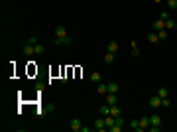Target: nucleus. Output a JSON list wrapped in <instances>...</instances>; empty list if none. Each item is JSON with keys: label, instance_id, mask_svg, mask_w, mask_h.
I'll return each instance as SVG.
<instances>
[{"label": "nucleus", "instance_id": "1", "mask_svg": "<svg viewBox=\"0 0 177 132\" xmlns=\"http://www.w3.org/2000/svg\"><path fill=\"white\" fill-rule=\"evenodd\" d=\"M73 44V40H71V36H65V38H53V45H71Z\"/></svg>", "mask_w": 177, "mask_h": 132}, {"label": "nucleus", "instance_id": "2", "mask_svg": "<svg viewBox=\"0 0 177 132\" xmlns=\"http://www.w3.org/2000/svg\"><path fill=\"white\" fill-rule=\"evenodd\" d=\"M148 104H150V109H159L162 107V99L158 97V95H154V97H150V101H148Z\"/></svg>", "mask_w": 177, "mask_h": 132}, {"label": "nucleus", "instance_id": "3", "mask_svg": "<svg viewBox=\"0 0 177 132\" xmlns=\"http://www.w3.org/2000/svg\"><path fill=\"white\" fill-rule=\"evenodd\" d=\"M69 128H71L73 132H81V128H83V122L79 118H71V122H69Z\"/></svg>", "mask_w": 177, "mask_h": 132}, {"label": "nucleus", "instance_id": "4", "mask_svg": "<svg viewBox=\"0 0 177 132\" xmlns=\"http://www.w3.org/2000/svg\"><path fill=\"white\" fill-rule=\"evenodd\" d=\"M93 130H106V122H104V117H99L93 124Z\"/></svg>", "mask_w": 177, "mask_h": 132}, {"label": "nucleus", "instance_id": "5", "mask_svg": "<svg viewBox=\"0 0 177 132\" xmlns=\"http://www.w3.org/2000/svg\"><path fill=\"white\" fill-rule=\"evenodd\" d=\"M24 53L28 57L36 55V44H24Z\"/></svg>", "mask_w": 177, "mask_h": 132}, {"label": "nucleus", "instance_id": "6", "mask_svg": "<svg viewBox=\"0 0 177 132\" xmlns=\"http://www.w3.org/2000/svg\"><path fill=\"white\" fill-rule=\"evenodd\" d=\"M150 126H162V117L159 114H150Z\"/></svg>", "mask_w": 177, "mask_h": 132}, {"label": "nucleus", "instance_id": "7", "mask_svg": "<svg viewBox=\"0 0 177 132\" xmlns=\"http://www.w3.org/2000/svg\"><path fill=\"white\" fill-rule=\"evenodd\" d=\"M96 93L99 95H108V83H96Z\"/></svg>", "mask_w": 177, "mask_h": 132}, {"label": "nucleus", "instance_id": "8", "mask_svg": "<svg viewBox=\"0 0 177 132\" xmlns=\"http://www.w3.org/2000/svg\"><path fill=\"white\" fill-rule=\"evenodd\" d=\"M55 36H57V38H65V36H69V34H67V28L59 24L57 28H55Z\"/></svg>", "mask_w": 177, "mask_h": 132}, {"label": "nucleus", "instance_id": "9", "mask_svg": "<svg viewBox=\"0 0 177 132\" xmlns=\"http://www.w3.org/2000/svg\"><path fill=\"white\" fill-rule=\"evenodd\" d=\"M138 120H140V128H142V130H148V128H150V117L144 114V117H140Z\"/></svg>", "mask_w": 177, "mask_h": 132}, {"label": "nucleus", "instance_id": "10", "mask_svg": "<svg viewBox=\"0 0 177 132\" xmlns=\"http://www.w3.org/2000/svg\"><path fill=\"white\" fill-rule=\"evenodd\" d=\"M99 113H100V117H108V114H110V104H100V107H99Z\"/></svg>", "mask_w": 177, "mask_h": 132}, {"label": "nucleus", "instance_id": "11", "mask_svg": "<svg viewBox=\"0 0 177 132\" xmlns=\"http://www.w3.org/2000/svg\"><path fill=\"white\" fill-rule=\"evenodd\" d=\"M106 51H108V53H116L118 51V41H108V44H106Z\"/></svg>", "mask_w": 177, "mask_h": 132}, {"label": "nucleus", "instance_id": "12", "mask_svg": "<svg viewBox=\"0 0 177 132\" xmlns=\"http://www.w3.org/2000/svg\"><path fill=\"white\" fill-rule=\"evenodd\" d=\"M106 104H118V95H112V93H108L106 95Z\"/></svg>", "mask_w": 177, "mask_h": 132}, {"label": "nucleus", "instance_id": "13", "mask_svg": "<svg viewBox=\"0 0 177 132\" xmlns=\"http://www.w3.org/2000/svg\"><path fill=\"white\" fill-rule=\"evenodd\" d=\"M159 30H165V22H163L162 18H158L154 22V32H159Z\"/></svg>", "mask_w": 177, "mask_h": 132}, {"label": "nucleus", "instance_id": "14", "mask_svg": "<svg viewBox=\"0 0 177 132\" xmlns=\"http://www.w3.org/2000/svg\"><path fill=\"white\" fill-rule=\"evenodd\" d=\"M146 38H148V41H150V44H158V41H159V36H158V32H150V34L146 36Z\"/></svg>", "mask_w": 177, "mask_h": 132}, {"label": "nucleus", "instance_id": "15", "mask_svg": "<svg viewBox=\"0 0 177 132\" xmlns=\"http://www.w3.org/2000/svg\"><path fill=\"white\" fill-rule=\"evenodd\" d=\"M89 79H91V83H95V85H96V83H100V81H103V77H100V73H99V71H93Z\"/></svg>", "mask_w": 177, "mask_h": 132}, {"label": "nucleus", "instance_id": "16", "mask_svg": "<svg viewBox=\"0 0 177 132\" xmlns=\"http://www.w3.org/2000/svg\"><path fill=\"white\" fill-rule=\"evenodd\" d=\"M155 95H158L159 99H165V97H169V89H167V87H159Z\"/></svg>", "mask_w": 177, "mask_h": 132}, {"label": "nucleus", "instance_id": "17", "mask_svg": "<svg viewBox=\"0 0 177 132\" xmlns=\"http://www.w3.org/2000/svg\"><path fill=\"white\" fill-rule=\"evenodd\" d=\"M118 91H120V87H118V83H108V93H112V95H118Z\"/></svg>", "mask_w": 177, "mask_h": 132}, {"label": "nucleus", "instance_id": "18", "mask_svg": "<svg viewBox=\"0 0 177 132\" xmlns=\"http://www.w3.org/2000/svg\"><path fill=\"white\" fill-rule=\"evenodd\" d=\"M120 113H122V110L120 109H118V104H112V107H110V114H112V117H120Z\"/></svg>", "mask_w": 177, "mask_h": 132}, {"label": "nucleus", "instance_id": "19", "mask_svg": "<svg viewBox=\"0 0 177 132\" xmlns=\"http://www.w3.org/2000/svg\"><path fill=\"white\" fill-rule=\"evenodd\" d=\"M165 30H175V20H173V18H167V20H165Z\"/></svg>", "mask_w": 177, "mask_h": 132}, {"label": "nucleus", "instance_id": "20", "mask_svg": "<svg viewBox=\"0 0 177 132\" xmlns=\"http://www.w3.org/2000/svg\"><path fill=\"white\" fill-rule=\"evenodd\" d=\"M130 45H132V55H134V57H140V49H138V44H136V41H132Z\"/></svg>", "mask_w": 177, "mask_h": 132}, {"label": "nucleus", "instance_id": "21", "mask_svg": "<svg viewBox=\"0 0 177 132\" xmlns=\"http://www.w3.org/2000/svg\"><path fill=\"white\" fill-rule=\"evenodd\" d=\"M130 128L136 130V132H140V130H142V128H140V120H130Z\"/></svg>", "mask_w": 177, "mask_h": 132}, {"label": "nucleus", "instance_id": "22", "mask_svg": "<svg viewBox=\"0 0 177 132\" xmlns=\"http://www.w3.org/2000/svg\"><path fill=\"white\" fill-rule=\"evenodd\" d=\"M45 53V47L41 44H36V55H44Z\"/></svg>", "mask_w": 177, "mask_h": 132}, {"label": "nucleus", "instance_id": "23", "mask_svg": "<svg viewBox=\"0 0 177 132\" xmlns=\"http://www.w3.org/2000/svg\"><path fill=\"white\" fill-rule=\"evenodd\" d=\"M158 36H159V40H162V41H165V40H167V30H159Z\"/></svg>", "mask_w": 177, "mask_h": 132}, {"label": "nucleus", "instance_id": "24", "mask_svg": "<svg viewBox=\"0 0 177 132\" xmlns=\"http://www.w3.org/2000/svg\"><path fill=\"white\" fill-rule=\"evenodd\" d=\"M165 2H167V8L169 10H175L177 8V0H165Z\"/></svg>", "mask_w": 177, "mask_h": 132}, {"label": "nucleus", "instance_id": "25", "mask_svg": "<svg viewBox=\"0 0 177 132\" xmlns=\"http://www.w3.org/2000/svg\"><path fill=\"white\" fill-rule=\"evenodd\" d=\"M114 61V53H108L106 51V55H104V63H112Z\"/></svg>", "mask_w": 177, "mask_h": 132}, {"label": "nucleus", "instance_id": "26", "mask_svg": "<svg viewBox=\"0 0 177 132\" xmlns=\"http://www.w3.org/2000/svg\"><path fill=\"white\" fill-rule=\"evenodd\" d=\"M162 107H163V109H169V107H171V101H169L167 97H165V99H162Z\"/></svg>", "mask_w": 177, "mask_h": 132}, {"label": "nucleus", "instance_id": "27", "mask_svg": "<svg viewBox=\"0 0 177 132\" xmlns=\"http://www.w3.org/2000/svg\"><path fill=\"white\" fill-rule=\"evenodd\" d=\"M108 130H110V132H120V130H122V126H118V124L114 122V124H112V126H110Z\"/></svg>", "mask_w": 177, "mask_h": 132}, {"label": "nucleus", "instance_id": "28", "mask_svg": "<svg viewBox=\"0 0 177 132\" xmlns=\"http://www.w3.org/2000/svg\"><path fill=\"white\" fill-rule=\"evenodd\" d=\"M116 124L118 126H124V118H122V114H120V117H116Z\"/></svg>", "mask_w": 177, "mask_h": 132}, {"label": "nucleus", "instance_id": "29", "mask_svg": "<svg viewBox=\"0 0 177 132\" xmlns=\"http://www.w3.org/2000/svg\"><path fill=\"white\" fill-rule=\"evenodd\" d=\"M159 18H162L163 22H165V20H167V18H171V16H169V12H162V14H159Z\"/></svg>", "mask_w": 177, "mask_h": 132}, {"label": "nucleus", "instance_id": "30", "mask_svg": "<svg viewBox=\"0 0 177 132\" xmlns=\"http://www.w3.org/2000/svg\"><path fill=\"white\" fill-rule=\"evenodd\" d=\"M26 44H37V40H36V36H30V38H28V41H26Z\"/></svg>", "mask_w": 177, "mask_h": 132}, {"label": "nucleus", "instance_id": "31", "mask_svg": "<svg viewBox=\"0 0 177 132\" xmlns=\"http://www.w3.org/2000/svg\"><path fill=\"white\" fill-rule=\"evenodd\" d=\"M148 130H152V132H159V130H162V126H150Z\"/></svg>", "mask_w": 177, "mask_h": 132}, {"label": "nucleus", "instance_id": "32", "mask_svg": "<svg viewBox=\"0 0 177 132\" xmlns=\"http://www.w3.org/2000/svg\"><path fill=\"white\" fill-rule=\"evenodd\" d=\"M91 130H93L91 126H83V128H81V132H91Z\"/></svg>", "mask_w": 177, "mask_h": 132}, {"label": "nucleus", "instance_id": "33", "mask_svg": "<svg viewBox=\"0 0 177 132\" xmlns=\"http://www.w3.org/2000/svg\"><path fill=\"white\" fill-rule=\"evenodd\" d=\"M154 2H162V0H154Z\"/></svg>", "mask_w": 177, "mask_h": 132}, {"label": "nucleus", "instance_id": "34", "mask_svg": "<svg viewBox=\"0 0 177 132\" xmlns=\"http://www.w3.org/2000/svg\"><path fill=\"white\" fill-rule=\"evenodd\" d=\"M175 30H177V22H175Z\"/></svg>", "mask_w": 177, "mask_h": 132}, {"label": "nucleus", "instance_id": "35", "mask_svg": "<svg viewBox=\"0 0 177 132\" xmlns=\"http://www.w3.org/2000/svg\"><path fill=\"white\" fill-rule=\"evenodd\" d=\"M175 14H177V8H175Z\"/></svg>", "mask_w": 177, "mask_h": 132}]
</instances>
